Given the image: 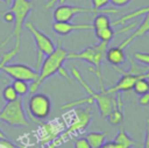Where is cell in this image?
Instances as JSON below:
<instances>
[{
  "instance_id": "27",
  "label": "cell",
  "mask_w": 149,
  "mask_h": 148,
  "mask_svg": "<svg viewBox=\"0 0 149 148\" xmlns=\"http://www.w3.org/2000/svg\"><path fill=\"white\" fill-rule=\"evenodd\" d=\"M91 2H92V8L102 9L109 3V0H91Z\"/></svg>"
},
{
  "instance_id": "30",
  "label": "cell",
  "mask_w": 149,
  "mask_h": 148,
  "mask_svg": "<svg viewBox=\"0 0 149 148\" xmlns=\"http://www.w3.org/2000/svg\"><path fill=\"white\" fill-rule=\"evenodd\" d=\"M111 3H113L115 7H125L128 3L132 2V0H109Z\"/></svg>"
},
{
  "instance_id": "3",
  "label": "cell",
  "mask_w": 149,
  "mask_h": 148,
  "mask_svg": "<svg viewBox=\"0 0 149 148\" xmlns=\"http://www.w3.org/2000/svg\"><path fill=\"white\" fill-rule=\"evenodd\" d=\"M71 75L72 77L79 83V85L85 90V92L87 93V96L94 98V103H97L98 105V108H99V112H100V115L102 118H107L108 114L112 112V110L116 106V99L111 97L109 94L105 93V92H95L87 83L86 80L83 78L81 73L78 71V69L76 66H72L71 68Z\"/></svg>"
},
{
  "instance_id": "34",
  "label": "cell",
  "mask_w": 149,
  "mask_h": 148,
  "mask_svg": "<svg viewBox=\"0 0 149 148\" xmlns=\"http://www.w3.org/2000/svg\"><path fill=\"white\" fill-rule=\"evenodd\" d=\"M6 139H7V136H6V135H5V133L0 129V140H6Z\"/></svg>"
},
{
  "instance_id": "6",
  "label": "cell",
  "mask_w": 149,
  "mask_h": 148,
  "mask_svg": "<svg viewBox=\"0 0 149 148\" xmlns=\"http://www.w3.org/2000/svg\"><path fill=\"white\" fill-rule=\"evenodd\" d=\"M108 43L99 42L97 45H90L79 52L69 51L68 59H80L90 63L97 71H101V64L106 59Z\"/></svg>"
},
{
  "instance_id": "5",
  "label": "cell",
  "mask_w": 149,
  "mask_h": 148,
  "mask_svg": "<svg viewBox=\"0 0 149 148\" xmlns=\"http://www.w3.org/2000/svg\"><path fill=\"white\" fill-rule=\"evenodd\" d=\"M0 121L9 126H28L30 124L24 112L22 97H19L14 101L6 103L0 110Z\"/></svg>"
},
{
  "instance_id": "21",
  "label": "cell",
  "mask_w": 149,
  "mask_h": 148,
  "mask_svg": "<svg viewBox=\"0 0 149 148\" xmlns=\"http://www.w3.org/2000/svg\"><path fill=\"white\" fill-rule=\"evenodd\" d=\"M134 92L139 96H144L147 93H149V79L147 78H141L139 80L135 82L134 87H133Z\"/></svg>"
},
{
  "instance_id": "9",
  "label": "cell",
  "mask_w": 149,
  "mask_h": 148,
  "mask_svg": "<svg viewBox=\"0 0 149 148\" xmlns=\"http://www.w3.org/2000/svg\"><path fill=\"white\" fill-rule=\"evenodd\" d=\"M28 112L31 118L44 120L50 115L51 100L44 93H34L28 100Z\"/></svg>"
},
{
  "instance_id": "4",
  "label": "cell",
  "mask_w": 149,
  "mask_h": 148,
  "mask_svg": "<svg viewBox=\"0 0 149 148\" xmlns=\"http://www.w3.org/2000/svg\"><path fill=\"white\" fill-rule=\"evenodd\" d=\"M24 28L31 34V36L35 41V44H36V66H35V70L38 71L45 56L54 52V50L56 49V45H55L54 41L47 34H44L42 30H40L33 22L26 21Z\"/></svg>"
},
{
  "instance_id": "24",
  "label": "cell",
  "mask_w": 149,
  "mask_h": 148,
  "mask_svg": "<svg viewBox=\"0 0 149 148\" xmlns=\"http://www.w3.org/2000/svg\"><path fill=\"white\" fill-rule=\"evenodd\" d=\"M19 51H20V49L13 48L12 50H9V51H7V52H5V54L2 55V57H1V59H0V72H1L2 66H3L5 64L9 63V61H10L12 58H14V57L17 55V52H19Z\"/></svg>"
},
{
  "instance_id": "19",
  "label": "cell",
  "mask_w": 149,
  "mask_h": 148,
  "mask_svg": "<svg viewBox=\"0 0 149 148\" xmlns=\"http://www.w3.org/2000/svg\"><path fill=\"white\" fill-rule=\"evenodd\" d=\"M93 30L94 29H100V28H106V27H112V22L109 16L106 13H98L95 14L93 22H92Z\"/></svg>"
},
{
  "instance_id": "7",
  "label": "cell",
  "mask_w": 149,
  "mask_h": 148,
  "mask_svg": "<svg viewBox=\"0 0 149 148\" xmlns=\"http://www.w3.org/2000/svg\"><path fill=\"white\" fill-rule=\"evenodd\" d=\"M98 13H106V14H115L119 13V9H95L88 7H80V6H72L62 3L56 7L52 13L54 22H68L72 21V19L78 14H98Z\"/></svg>"
},
{
  "instance_id": "16",
  "label": "cell",
  "mask_w": 149,
  "mask_h": 148,
  "mask_svg": "<svg viewBox=\"0 0 149 148\" xmlns=\"http://www.w3.org/2000/svg\"><path fill=\"white\" fill-rule=\"evenodd\" d=\"M108 121L112 125H120L123 121V113H122V99L119 96L116 100V106L112 110V112L107 117Z\"/></svg>"
},
{
  "instance_id": "12",
  "label": "cell",
  "mask_w": 149,
  "mask_h": 148,
  "mask_svg": "<svg viewBox=\"0 0 149 148\" xmlns=\"http://www.w3.org/2000/svg\"><path fill=\"white\" fill-rule=\"evenodd\" d=\"M148 33H149V12H148L146 15H143V20L141 21V23L137 24V27L134 29V31H133L130 35L126 36V38H125L118 47L125 49V48L128 47L135 38L142 37V36H144V35L148 34Z\"/></svg>"
},
{
  "instance_id": "26",
  "label": "cell",
  "mask_w": 149,
  "mask_h": 148,
  "mask_svg": "<svg viewBox=\"0 0 149 148\" xmlns=\"http://www.w3.org/2000/svg\"><path fill=\"white\" fill-rule=\"evenodd\" d=\"M73 147L74 148H91L88 141L86 138H78L74 140V143H73Z\"/></svg>"
},
{
  "instance_id": "18",
  "label": "cell",
  "mask_w": 149,
  "mask_h": 148,
  "mask_svg": "<svg viewBox=\"0 0 149 148\" xmlns=\"http://www.w3.org/2000/svg\"><path fill=\"white\" fill-rule=\"evenodd\" d=\"M86 139L91 146V148H101L107 139V133L100 132H91L86 135Z\"/></svg>"
},
{
  "instance_id": "28",
  "label": "cell",
  "mask_w": 149,
  "mask_h": 148,
  "mask_svg": "<svg viewBox=\"0 0 149 148\" xmlns=\"http://www.w3.org/2000/svg\"><path fill=\"white\" fill-rule=\"evenodd\" d=\"M0 16L3 19V21H6L7 23H14V15L10 10H5V12H0Z\"/></svg>"
},
{
  "instance_id": "2",
  "label": "cell",
  "mask_w": 149,
  "mask_h": 148,
  "mask_svg": "<svg viewBox=\"0 0 149 148\" xmlns=\"http://www.w3.org/2000/svg\"><path fill=\"white\" fill-rule=\"evenodd\" d=\"M33 8H34V3L31 0H13L9 10L14 15V28L12 33L0 43V47L6 45L10 40H14V48L20 49L23 26L26 23V19L28 17Z\"/></svg>"
},
{
  "instance_id": "31",
  "label": "cell",
  "mask_w": 149,
  "mask_h": 148,
  "mask_svg": "<svg viewBox=\"0 0 149 148\" xmlns=\"http://www.w3.org/2000/svg\"><path fill=\"white\" fill-rule=\"evenodd\" d=\"M65 1H66V0H49V1L45 3V8H47V9H50V8H51V7H54L56 3H58V2H59V3L62 5V3H64Z\"/></svg>"
},
{
  "instance_id": "11",
  "label": "cell",
  "mask_w": 149,
  "mask_h": 148,
  "mask_svg": "<svg viewBox=\"0 0 149 148\" xmlns=\"http://www.w3.org/2000/svg\"><path fill=\"white\" fill-rule=\"evenodd\" d=\"M52 29L59 36H65L73 31L91 30L93 29V27H92V23H73L71 21H68V22H54Z\"/></svg>"
},
{
  "instance_id": "15",
  "label": "cell",
  "mask_w": 149,
  "mask_h": 148,
  "mask_svg": "<svg viewBox=\"0 0 149 148\" xmlns=\"http://www.w3.org/2000/svg\"><path fill=\"white\" fill-rule=\"evenodd\" d=\"M113 142L116 146V148H132L135 145V140H133L127 134V132L122 128L115 135V138L113 139Z\"/></svg>"
},
{
  "instance_id": "33",
  "label": "cell",
  "mask_w": 149,
  "mask_h": 148,
  "mask_svg": "<svg viewBox=\"0 0 149 148\" xmlns=\"http://www.w3.org/2000/svg\"><path fill=\"white\" fill-rule=\"evenodd\" d=\"M101 148H116V146L114 145L113 141H107V142L104 143V146Z\"/></svg>"
},
{
  "instance_id": "25",
  "label": "cell",
  "mask_w": 149,
  "mask_h": 148,
  "mask_svg": "<svg viewBox=\"0 0 149 148\" xmlns=\"http://www.w3.org/2000/svg\"><path fill=\"white\" fill-rule=\"evenodd\" d=\"M134 59L137 61L140 64L149 66V52H141V51H136L134 52Z\"/></svg>"
},
{
  "instance_id": "23",
  "label": "cell",
  "mask_w": 149,
  "mask_h": 148,
  "mask_svg": "<svg viewBox=\"0 0 149 148\" xmlns=\"http://www.w3.org/2000/svg\"><path fill=\"white\" fill-rule=\"evenodd\" d=\"M1 94H2L3 100L7 101V103H9V101H14V100H16V99L19 98V96H17L16 91L14 90V87L12 86V84L5 86L3 90H2V92H1Z\"/></svg>"
},
{
  "instance_id": "1",
  "label": "cell",
  "mask_w": 149,
  "mask_h": 148,
  "mask_svg": "<svg viewBox=\"0 0 149 148\" xmlns=\"http://www.w3.org/2000/svg\"><path fill=\"white\" fill-rule=\"evenodd\" d=\"M68 55H69V51L63 48V45L59 41L58 44L56 45V49L54 50V52L45 56V58L43 59V62L40 66V70H38L37 79L29 84V92L36 93L44 80H47L49 77L58 73L59 70L64 66L63 64L68 59Z\"/></svg>"
},
{
  "instance_id": "35",
  "label": "cell",
  "mask_w": 149,
  "mask_h": 148,
  "mask_svg": "<svg viewBox=\"0 0 149 148\" xmlns=\"http://www.w3.org/2000/svg\"><path fill=\"white\" fill-rule=\"evenodd\" d=\"M5 5H8V6H10L12 5V2H13V0H1Z\"/></svg>"
},
{
  "instance_id": "17",
  "label": "cell",
  "mask_w": 149,
  "mask_h": 148,
  "mask_svg": "<svg viewBox=\"0 0 149 148\" xmlns=\"http://www.w3.org/2000/svg\"><path fill=\"white\" fill-rule=\"evenodd\" d=\"M148 12H149V6H148V7H141V8H139V9H135L134 12H130V13L123 15L122 17H120V19L113 21V22H112V27H113V26H119V24H125L128 20L137 19V17H140V16H143V15H146Z\"/></svg>"
},
{
  "instance_id": "20",
  "label": "cell",
  "mask_w": 149,
  "mask_h": 148,
  "mask_svg": "<svg viewBox=\"0 0 149 148\" xmlns=\"http://www.w3.org/2000/svg\"><path fill=\"white\" fill-rule=\"evenodd\" d=\"M94 34L97 36V38L100 41V42H106V43H109L114 35H115V31L112 27H106V28H100V29H94Z\"/></svg>"
},
{
  "instance_id": "32",
  "label": "cell",
  "mask_w": 149,
  "mask_h": 148,
  "mask_svg": "<svg viewBox=\"0 0 149 148\" xmlns=\"http://www.w3.org/2000/svg\"><path fill=\"white\" fill-rule=\"evenodd\" d=\"M140 104L141 105H148L149 104V93H147L140 98Z\"/></svg>"
},
{
  "instance_id": "14",
  "label": "cell",
  "mask_w": 149,
  "mask_h": 148,
  "mask_svg": "<svg viewBox=\"0 0 149 148\" xmlns=\"http://www.w3.org/2000/svg\"><path fill=\"white\" fill-rule=\"evenodd\" d=\"M59 126H56L55 124H44L42 126V133H41V143L47 145L52 142L58 135H59Z\"/></svg>"
},
{
  "instance_id": "22",
  "label": "cell",
  "mask_w": 149,
  "mask_h": 148,
  "mask_svg": "<svg viewBox=\"0 0 149 148\" xmlns=\"http://www.w3.org/2000/svg\"><path fill=\"white\" fill-rule=\"evenodd\" d=\"M12 86L16 91L19 97H23L29 92V83L24 80H19V79H13Z\"/></svg>"
},
{
  "instance_id": "13",
  "label": "cell",
  "mask_w": 149,
  "mask_h": 148,
  "mask_svg": "<svg viewBox=\"0 0 149 148\" xmlns=\"http://www.w3.org/2000/svg\"><path fill=\"white\" fill-rule=\"evenodd\" d=\"M106 61L112 64L113 66H119L122 65L126 62V54L125 49L120 47H111L106 51Z\"/></svg>"
},
{
  "instance_id": "10",
  "label": "cell",
  "mask_w": 149,
  "mask_h": 148,
  "mask_svg": "<svg viewBox=\"0 0 149 148\" xmlns=\"http://www.w3.org/2000/svg\"><path fill=\"white\" fill-rule=\"evenodd\" d=\"M1 71L7 75L8 77L13 79H19V80H24L28 83H33L37 79L38 77V71L21 63H7L2 66Z\"/></svg>"
},
{
  "instance_id": "8",
  "label": "cell",
  "mask_w": 149,
  "mask_h": 148,
  "mask_svg": "<svg viewBox=\"0 0 149 148\" xmlns=\"http://www.w3.org/2000/svg\"><path fill=\"white\" fill-rule=\"evenodd\" d=\"M91 119H92V113H91V108L88 106L86 108H83V110H77L76 115H74V119L72 120V122L70 124V126L61 135H58L54 140V142L57 145V147L61 146V145H63L73 134L79 133V132H83L90 125Z\"/></svg>"
},
{
  "instance_id": "29",
  "label": "cell",
  "mask_w": 149,
  "mask_h": 148,
  "mask_svg": "<svg viewBox=\"0 0 149 148\" xmlns=\"http://www.w3.org/2000/svg\"><path fill=\"white\" fill-rule=\"evenodd\" d=\"M143 147L149 148V117L147 118V121H146V135H144Z\"/></svg>"
}]
</instances>
